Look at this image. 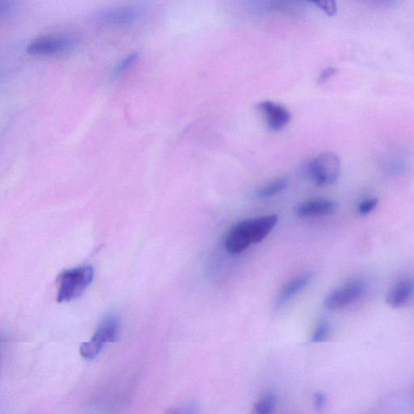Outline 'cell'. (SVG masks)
<instances>
[{
	"label": "cell",
	"instance_id": "obj_1",
	"mask_svg": "<svg viewBox=\"0 0 414 414\" xmlns=\"http://www.w3.org/2000/svg\"><path fill=\"white\" fill-rule=\"evenodd\" d=\"M279 221L275 214L253 218H249L234 225L225 240V247L231 254H239L246 250L250 245L261 242L270 235Z\"/></svg>",
	"mask_w": 414,
	"mask_h": 414
},
{
	"label": "cell",
	"instance_id": "obj_2",
	"mask_svg": "<svg viewBox=\"0 0 414 414\" xmlns=\"http://www.w3.org/2000/svg\"><path fill=\"white\" fill-rule=\"evenodd\" d=\"M93 279L94 269L91 266L76 267L63 271L58 279L57 301L68 302L78 298L92 284Z\"/></svg>",
	"mask_w": 414,
	"mask_h": 414
},
{
	"label": "cell",
	"instance_id": "obj_3",
	"mask_svg": "<svg viewBox=\"0 0 414 414\" xmlns=\"http://www.w3.org/2000/svg\"><path fill=\"white\" fill-rule=\"evenodd\" d=\"M308 176L317 185L325 186L335 183L341 174V161L333 152L318 154L308 163Z\"/></svg>",
	"mask_w": 414,
	"mask_h": 414
},
{
	"label": "cell",
	"instance_id": "obj_4",
	"mask_svg": "<svg viewBox=\"0 0 414 414\" xmlns=\"http://www.w3.org/2000/svg\"><path fill=\"white\" fill-rule=\"evenodd\" d=\"M119 332V319L115 315L108 316L95 330L92 339L80 345V354L85 358L93 359L102 352L106 343L115 342Z\"/></svg>",
	"mask_w": 414,
	"mask_h": 414
},
{
	"label": "cell",
	"instance_id": "obj_5",
	"mask_svg": "<svg viewBox=\"0 0 414 414\" xmlns=\"http://www.w3.org/2000/svg\"><path fill=\"white\" fill-rule=\"evenodd\" d=\"M144 8L138 5H128L104 9L95 13L94 21L106 28H116L134 24L143 17Z\"/></svg>",
	"mask_w": 414,
	"mask_h": 414
},
{
	"label": "cell",
	"instance_id": "obj_6",
	"mask_svg": "<svg viewBox=\"0 0 414 414\" xmlns=\"http://www.w3.org/2000/svg\"><path fill=\"white\" fill-rule=\"evenodd\" d=\"M367 290L365 281L354 279L340 288L332 290L325 299V306L336 310L349 306L360 299Z\"/></svg>",
	"mask_w": 414,
	"mask_h": 414
},
{
	"label": "cell",
	"instance_id": "obj_7",
	"mask_svg": "<svg viewBox=\"0 0 414 414\" xmlns=\"http://www.w3.org/2000/svg\"><path fill=\"white\" fill-rule=\"evenodd\" d=\"M77 44L78 40L72 36H45L32 42L27 51L34 56H51L71 51Z\"/></svg>",
	"mask_w": 414,
	"mask_h": 414
},
{
	"label": "cell",
	"instance_id": "obj_8",
	"mask_svg": "<svg viewBox=\"0 0 414 414\" xmlns=\"http://www.w3.org/2000/svg\"><path fill=\"white\" fill-rule=\"evenodd\" d=\"M257 108L265 117L268 128L273 131L284 130L291 120V115L283 104L272 101L257 104Z\"/></svg>",
	"mask_w": 414,
	"mask_h": 414
},
{
	"label": "cell",
	"instance_id": "obj_9",
	"mask_svg": "<svg viewBox=\"0 0 414 414\" xmlns=\"http://www.w3.org/2000/svg\"><path fill=\"white\" fill-rule=\"evenodd\" d=\"M314 277L312 272H306L291 279L279 291L276 299L275 308L276 310L283 308L295 295L302 291L312 283Z\"/></svg>",
	"mask_w": 414,
	"mask_h": 414
},
{
	"label": "cell",
	"instance_id": "obj_10",
	"mask_svg": "<svg viewBox=\"0 0 414 414\" xmlns=\"http://www.w3.org/2000/svg\"><path fill=\"white\" fill-rule=\"evenodd\" d=\"M338 205L325 198L308 199L300 203L295 210L300 218H314L330 216L334 213Z\"/></svg>",
	"mask_w": 414,
	"mask_h": 414
},
{
	"label": "cell",
	"instance_id": "obj_11",
	"mask_svg": "<svg viewBox=\"0 0 414 414\" xmlns=\"http://www.w3.org/2000/svg\"><path fill=\"white\" fill-rule=\"evenodd\" d=\"M414 295V280L403 279L398 281L386 294V303L392 308H400L406 304Z\"/></svg>",
	"mask_w": 414,
	"mask_h": 414
},
{
	"label": "cell",
	"instance_id": "obj_12",
	"mask_svg": "<svg viewBox=\"0 0 414 414\" xmlns=\"http://www.w3.org/2000/svg\"><path fill=\"white\" fill-rule=\"evenodd\" d=\"M289 181L286 177H279L257 191V197L266 199L276 196L288 188Z\"/></svg>",
	"mask_w": 414,
	"mask_h": 414
},
{
	"label": "cell",
	"instance_id": "obj_13",
	"mask_svg": "<svg viewBox=\"0 0 414 414\" xmlns=\"http://www.w3.org/2000/svg\"><path fill=\"white\" fill-rule=\"evenodd\" d=\"M275 404L276 398L274 394L270 393L263 394L255 403L249 414H272L275 411Z\"/></svg>",
	"mask_w": 414,
	"mask_h": 414
},
{
	"label": "cell",
	"instance_id": "obj_14",
	"mask_svg": "<svg viewBox=\"0 0 414 414\" xmlns=\"http://www.w3.org/2000/svg\"><path fill=\"white\" fill-rule=\"evenodd\" d=\"M330 325L329 322L322 321L316 327L312 336V343H323L329 338L330 334Z\"/></svg>",
	"mask_w": 414,
	"mask_h": 414
},
{
	"label": "cell",
	"instance_id": "obj_15",
	"mask_svg": "<svg viewBox=\"0 0 414 414\" xmlns=\"http://www.w3.org/2000/svg\"><path fill=\"white\" fill-rule=\"evenodd\" d=\"M138 58V52L129 54V56L126 57L124 60H122L119 63H118L115 71H113V76L117 77L124 74V73L128 70L130 67L133 66Z\"/></svg>",
	"mask_w": 414,
	"mask_h": 414
},
{
	"label": "cell",
	"instance_id": "obj_16",
	"mask_svg": "<svg viewBox=\"0 0 414 414\" xmlns=\"http://www.w3.org/2000/svg\"><path fill=\"white\" fill-rule=\"evenodd\" d=\"M318 8H321L323 12H325L327 16H334L338 12V6L334 1L331 0H325V1L314 2Z\"/></svg>",
	"mask_w": 414,
	"mask_h": 414
},
{
	"label": "cell",
	"instance_id": "obj_17",
	"mask_svg": "<svg viewBox=\"0 0 414 414\" xmlns=\"http://www.w3.org/2000/svg\"><path fill=\"white\" fill-rule=\"evenodd\" d=\"M378 203L379 201L377 198L367 199L359 205L358 212L360 213L362 216L368 215V214L374 211V209L377 207Z\"/></svg>",
	"mask_w": 414,
	"mask_h": 414
},
{
	"label": "cell",
	"instance_id": "obj_18",
	"mask_svg": "<svg viewBox=\"0 0 414 414\" xmlns=\"http://www.w3.org/2000/svg\"><path fill=\"white\" fill-rule=\"evenodd\" d=\"M327 403L326 395L321 392L316 393L313 395V404L314 407L318 411H321L324 409Z\"/></svg>",
	"mask_w": 414,
	"mask_h": 414
},
{
	"label": "cell",
	"instance_id": "obj_19",
	"mask_svg": "<svg viewBox=\"0 0 414 414\" xmlns=\"http://www.w3.org/2000/svg\"><path fill=\"white\" fill-rule=\"evenodd\" d=\"M196 409L193 406H177L172 408L167 414H196Z\"/></svg>",
	"mask_w": 414,
	"mask_h": 414
},
{
	"label": "cell",
	"instance_id": "obj_20",
	"mask_svg": "<svg viewBox=\"0 0 414 414\" xmlns=\"http://www.w3.org/2000/svg\"><path fill=\"white\" fill-rule=\"evenodd\" d=\"M336 73V69L334 67H327L324 71H322L319 78H318V84H325L329 80L332 76Z\"/></svg>",
	"mask_w": 414,
	"mask_h": 414
}]
</instances>
